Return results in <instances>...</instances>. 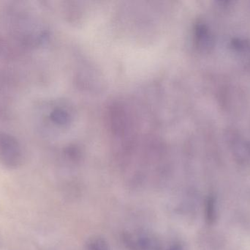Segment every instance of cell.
<instances>
[{"mask_svg": "<svg viewBox=\"0 0 250 250\" xmlns=\"http://www.w3.org/2000/svg\"><path fill=\"white\" fill-rule=\"evenodd\" d=\"M21 145L15 136L5 132H0V163L4 167L16 169L23 162Z\"/></svg>", "mask_w": 250, "mask_h": 250, "instance_id": "cell-1", "label": "cell"}, {"mask_svg": "<svg viewBox=\"0 0 250 250\" xmlns=\"http://www.w3.org/2000/svg\"><path fill=\"white\" fill-rule=\"evenodd\" d=\"M197 38L198 42L201 48L208 49L212 47L213 39L208 29L204 26H199L197 29Z\"/></svg>", "mask_w": 250, "mask_h": 250, "instance_id": "cell-2", "label": "cell"}, {"mask_svg": "<svg viewBox=\"0 0 250 250\" xmlns=\"http://www.w3.org/2000/svg\"><path fill=\"white\" fill-rule=\"evenodd\" d=\"M86 250H111L105 239L95 237L89 239L86 243Z\"/></svg>", "mask_w": 250, "mask_h": 250, "instance_id": "cell-3", "label": "cell"}]
</instances>
